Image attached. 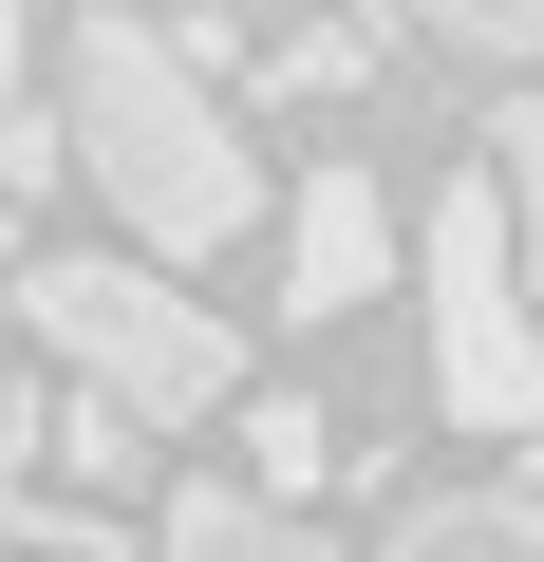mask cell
<instances>
[{"label": "cell", "mask_w": 544, "mask_h": 562, "mask_svg": "<svg viewBox=\"0 0 544 562\" xmlns=\"http://www.w3.org/2000/svg\"><path fill=\"white\" fill-rule=\"evenodd\" d=\"M57 169L132 225L151 281H169V262H225V244L263 225V150H244L225 94L169 57V20H76V57H57Z\"/></svg>", "instance_id": "1"}, {"label": "cell", "mask_w": 544, "mask_h": 562, "mask_svg": "<svg viewBox=\"0 0 544 562\" xmlns=\"http://www.w3.org/2000/svg\"><path fill=\"white\" fill-rule=\"evenodd\" d=\"M20 319H38V357H57V375H76L113 431H188V413H225V394H244V338L188 301V281L113 262V244L20 262Z\"/></svg>", "instance_id": "2"}, {"label": "cell", "mask_w": 544, "mask_h": 562, "mask_svg": "<svg viewBox=\"0 0 544 562\" xmlns=\"http://www.w3.org/2000/svg\"><path fill=\"white\" fill-rule=\"evenodd\" d=\"M413 281H432V413H451V431H544V319H525V281H507V206H488V169L432 188Z\"/></svg>", "instance_id": "3"}, {"label": "cell", "mask_w": 544, "mask_h": 562, "mask_svg": "<svg viewBox=\"0 0 544 562\" xmlns=\"http://www.w3.org/2000/svg\"><path fill=\"white\" fill-rule=\"evenodd\" d=\"M376 281H395V188H376L357 150H320L301 206H282V319H357Z\"/></svg>", "instance_id": "4"}, {"label": "cell", "mask_w": 544, "mask_h": 562, "mask_svg": "<svg viewBox=\"0 0 544 562\" xmlns=\"http://www.w3.org/2000/svg\"><path fill=\"white\" fill-rule=\"evenodd\" d=\"M151 562H338V525L320 506H244V487H169Z\"/></svg>", "instance_id": "5"}, {"label": "cell", "mask_w": 544, "mask_h": 562, "mask_svg": "<svg viewBox=\"0 0 544 562\" xmlns=\"http://www.w3.org/2000/svg\"><path fill=\"white\" fill-rule=\"evenodd\" d=\"M376 562H544V506L525 487H413Z\"/></svg>", "instance_id": "6"}, {"label": "cell", "mask_w": 544, "mask_h": 562, "mask_svg": "<svg viewBox=\"0 0 544 562\" xmlns=\"http://www.w3.org/2000/svg\"><path fill=\"white\" fill-rule=\"evenodd\" d=\"M320 469H338V413H320V394H263V413H244V506H301Z\"/></svg>", "instance_id": "7"}, {"label": "cell", "mask_w": 544, "mask_h": 562, "mask_svg": "<svg viewBox=\"0 0 544 562\" xmlns=\"http://www.w3.org/2000/svg\"><path fill=\"white\" fill-rule=\"evenodd\" d=\"M488 206H507V281H525V319H544V113L488 132Z\"/></svg>", "instance_id": "8"}, {"label": "cell", "mask_w": 544, "mask_h": 562, "mask_svg": "<svg viewBox=\"0 0 544 562\" xmlns=\"http://www.w3.org/2000/svg\"><path fill=\"white\" fill-rule=\"evenodd\" d=\"M38 450H57L76 487H132V469H151V431H113L95 394H57V413H38Z\"/></svg>", "instance_id": "9"}, {"label": "cell", "mask_w": 544, "mask_h": 562, "mask_svg": "<svg viewBox=\"0 0 544 562\" xmlns=\"http://www.w3.org/2000/svg\"><path fill=\"white\" fill-rule=\"evenodd\" d=\"M57 188V113H0V206H38Z\"/></svg>", "instance_id": "10"}, {"label": "cell", "mask_w": 544, "mask_h": 562, "mask_svg": "<svg viewBox=\"0 0 544 562\" xmlns=\"http://www.w3.org/2000/svg\"><path fill=\"white\" fill-rule=\"evenodd\" d=\"M451 38L469 57H544V0H451Z\"/></svg>", "instance_id": "11"}, {"label": "cell", "mask_w": 544, "mask_h": 562, "mask_svg": "<svg viewBox=\"0 0 544 562\" xmlns=\"http://www.w3.org/2000/svg\"><path fill=\"white\" fill-rule=\"evenodd\" d=\"M0 113H20V20H0Z\"/></svg>", "instance_id": "12"}, {"label": "cell", "mask_w": 544, "mask_h": 562, "mask_svg": "<svg viewBox=\"0 0 544 562\" xmlns=\"http://www.w3.org/2000/svg\"><path fill=\"white\" fill-rule=\"evenodd\" d=\"M0 562H20V543H0Z\"/></svg>", "instance_id": "13"}]
</instances>
